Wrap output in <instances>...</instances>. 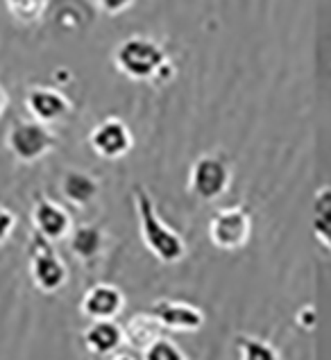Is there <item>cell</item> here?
Listing matches in <instances>:
<instances>
[{
	"instance_id": "1",
	"label": "cell",
	"mask_w": 331,
	"mask_h": 360,
	"mask_svg": "<svg viewBox=\"0 0 331 360\" xmlns=\"http://www.w3.org/2000/svg\"><path fill=\"white\" fill-rule=\"evenodd\" d=\"M134 207H137L141 240L148 247V252L166 265L182 261L186 254L184 238L159 218L150 193L143 186H134Z\"/></svg>"
},
{
	"instance_id": "2",
	"label": "cell",
	"mask_w": 331,
	"mask_h": 360,
	"mask_svg": "<svg viewBox=\"0 0 331 360\" xmlns=\"http://www.w3.org/2000/svg\"><path fill=\"white\" fill-rule=\"evenodd\" d=\"M113 64L132 82H150L168 66V55L150 37H127L113 50Z\"/></svg>"
},
{
	"instance_id": "3",
	"label": "cell",
	"mask_w": 331,
	"mask_h": 360,
	"mask_svg": "<svg viewBox=\"0 0 331 360\" xmlns=\"http://www.w3.org/2000/svg\"><path fill=\"white\" fill-rule=\"evenodd\" d=\"M7 150L20 163H35L44 159L57 146L55 131L39 120H18L7 131Z\"/></svg>"
},
{
	"instance_id": "4",
	"label": "cell",
	"mask_w": 331,
	"mask_h": 360,
	"mask_svg": "<svg viewBox=\"0 0 331 360\" xmlns=\"http://www.w3.org/2000/svg\"><path fill=\"white\" fill-rule=\"evenodd\" d=\"M232 184V168L218 154H204L193 163L189 174V188L198 200L213 202L223 198Z\"/></svg>"
},
{
	"instance_id": "5",
	"label": "cell",
	"mask_w": 331,
	"mask_h": 360,
	"mask_svg": "<svg viewBox=\"0 0 331 360\" xmlns=\"http://www.w3.org/2000/svg\"><path fill=\"white\" fill-rule=\"evenodd\" d=\"M30 274H32L35 285L44 292L61 290L68 279V270L64 261L57 256L50 240H46L39 233L30 243Z\"/></svg>"
},
{
	"instance_id": "6",
	"label": "cell",
	"mask_w": 331,
	"mask_h": 360,
	"mask_svg": "<svg viewBox=\"0 0 331 360\" xmlns=\"http://www.w3.org/2000/svg\"><path fill=\"white\" fill-rule=\"evenodd\" d=\"M252 236V218L243 207L220 209L209 222V240L223 252H234L247 245Z\"/></svg>"
},
{
	"instance_id": "7",
	"label": "cell",
	"mask_w": 331,
	"mask_h": 360,
	"mask_svg": "<svg viewBox=\"0 0 331 360\" xmlns=\"http://www.w3.org/2000/svg\"><path fill=\"white\" fill-rule=\"evenodd\" d=\"M89 146L102 159H120V157H125V154H130L134 146V136L125 120L111 116L98 122V125L91 129Z\"/></svg>"
},
{
	"instance_id": "8",
	"label": "cell",
	"mask_w": 331,
	"mask_h": 360,
	"mask_svg": "<svg viewBox=\"0 0 331 360\" xmlns=\"http://www.w3.org/2000/svg\"><path fill=\"white\" fill-rule=\"evenodd\" d=\"M25 109L32 120L44 122V125H55L68 118L73 111V102L53 86H32L25 94Z\"/></svg>"
},
{
	"instance_id": "9",
	"label": "cell",
	"mask_w": 331,
	"mask_h": 360,
	"mask_svg": "<svg viewBox=\"0 0 331 360\" xmlns=\"http://www.w3.org/2000/svg\"><path fill=\"white\" fill-rule=\"evenodd\" d=\"M32 224L37 233L44 236L50 243L66 238V236H70V231H73V218H70V213L61 207V204L48 198H39L35 202Z\"/></svg>"
},
{
	"instance_id": "10",
	"label": "cell",
	"mask_w": 331,
	"mask_h": 360,
	"mask_svg": "<svg viewBox=\"0 0 331 360\" xmlns=\"http://www.w3.org/2000/svg\"><path fill=\"white\" fill-rule=\"evenodd\" d=\"M123 306H125V295L111 283H96L93 288H89L80 304L82 313L93 322L113 320L123 311Z\"/></svg>"
},
{
	"instance_id": "11",
	"label": "cell",
	"mask_w": 331,
	"mask_h": 360,
	"mask_svg": "<svg viewBox=\"0 0 331 360\" xmlns=\"http://www.w3.org/2000/svg\"><path fill=\"white\" fill-rule=\"evenodd\" d=\"M150 315L157 317V322L173 331H198L204 326V313L200 308L182 302H157L150 306Z\"/></svg>"
},
{
	"instance_id": "12",
	"label": "cell",
	"mask_w": 331,
	"mask_h": 360,
	"mask_svg": "<svg viewBox=\"0 0 331 360\" xmlns=\"http://www.w3.org/2000/svg\"><path fill=\"white\" fill-rule=\"evenodd\" d=\"M85 342L96 356H109L125 342V331L113 320H96L85 331Z\"/></svg>"
},
{
	"instance_id": "13",
	"label": "cell",
	"mask_w": 331,
	"mask_h": 360,
	"mask_svg": "<svg viewBox=\"0 0 331 360\" xmlns=\"http://www.w3.org/2000/svg\"><path fill=\"white\" fill-rule=\"evenodd\" d=\"M61 193L75 207H87L98 198L100 184L93 174L85 170H66L64 177H61Z\"/></svg>"
},
{
	"instance_id": "14",
	"label": "cell",
	"mask_w": 331,
	"mask_h": 360,
	"mask_svg": "<svg viewBox=\"0 0 331 360\" xmlns=\"http://www.w3.org/2000/svg\"><path fill=\"white\" fill-rule=\"evenodd\" d=\"M70 240V250L82 261H93L98 259L105 250V231L96 224H80V227H73L68 236Z\"/></svg>"
},
{
	"instance_id": "15",
	"label": "cell",
	"mask_w": 331,
	"mask_h": 360,
	"mask_svg": "<svg viewBox=\"0 0 331 360\" xmlns=\"http://www.w3.org/2000/svg\"><path fill=\"white\" fill-rule=\"evenodd\" d=\"M161 324L157 322V317L146 313V315H134L125 326V342H130L139 352H146L148 347H152L159 340L161 335Z\"/></svg>"
},
{
	"instance_id": "16",
	"label": "cell",
	"mask_w": 331,
	"mask_h": 360,
	"mask_svg": "<svg viewBox=\"0 0 331 360\" xmlns=\"http://www.w3.org/2000/svg\"><path fill=\"white\" fill-rule=\"evenodd\" d=\"M311 229L331 254V186H323L316 193L311 204Z\"/></svg>"
},
{
	"instance_id": "17",
	"label": "cell",
	"mask_w": 331,
	"mask_h": 360,
	"mask_svg": "<svg viewBox=\"0 0 331 360\" xmlns=\"http://www.w3.org/2000/svg\"><path fill=\"white\" fill-rule=\"evenodd\" d=\"M48 0H5L7 14L20 25H35L46 14Z\"/></svg>"
},
{
	"instance_id": "18",
	"label": "cell",
	"mask_w": 331,
	"mask_h": 360,
	"mask_svg": "<svg viewBox=\"0 0 331 360\" xmlns=\"http://www.w3.org/2000/svg\"><path fill=\"white\" fill-rule=\"evenodd\" d=\"M239 347H241V360H279L277 349L263 340H256V338L241 335Z\"/></svg>"
},
{
	"instance_id": "19",
	"label": "cell",
	"mask_w": 331,
	"mask_h": 360,
	"mask_svg": "<svg viewBox=\"0 0 331 360\" xmlns=\"http://www.w3.org/2000/svg\"><path fill=\"white\" fill-rule=\"evenodd\" d=\"M143 360H186V356L168 338H159L157 342L143 352Z\"/></svg>"
},
{
	"instance_id": "20",
	"label": "cell",
	"mask_w": 331,
	"mask_h": 360,
	"mask_svg": "<svg viewBox=\"0 0 331 360\" xmlns=\"http://www.w3.org/2000/svg\"><path fill=\"white\" fill-rule=\"evenodd\" d=\"M14 229H16V215H14V211L0 204V245H3L5 240H9V236L14 233Z\"/></svg>"
},
{
	"instance_id": "21",
	"label": "cell",
	"mask_w": 331,
	"mask_h": 360,
	"mask_svg": "<svg viewBox=\"0 0 331 360\" xmlns=\"http://www.w3.org/2000/svg\"><path fill=\"white\" fill-rule=\"evenodd\" d=\"M134 3H137V0H98V7L102 9V12L116 16V14L125 12V9H130Z\"/></svg>"
},
{
	"instance_id": "22",
	"label": "cell",
	"mask_w": 331,
	"mask_h": 360,
	"mask_svg": "<svg viewBox=\"0 0 331 360\" xmlns=\"http://www.w3.org/2000/svg\"><path fill=\"white\" fill-rule=\"evenodd\" d=\"M7 107H9V94H7V89L3 86V82H0V118L5 116Z\"/></svg>"
},
{
	"instance_id": "23",
	"label": "cell",
	"mask_w": 331,
	"mask_h": 360,
	"mask_svg": "<svg viewBox=\"0 0 331 360\" xmlns=\"http://www.w3.org/2000/svg\"><path fill=\"white\" fill-rule=\"evenodd\" d=\"M111 360H132L130 356H116V358H111Z\"/></svg>"
}]
</instances>
